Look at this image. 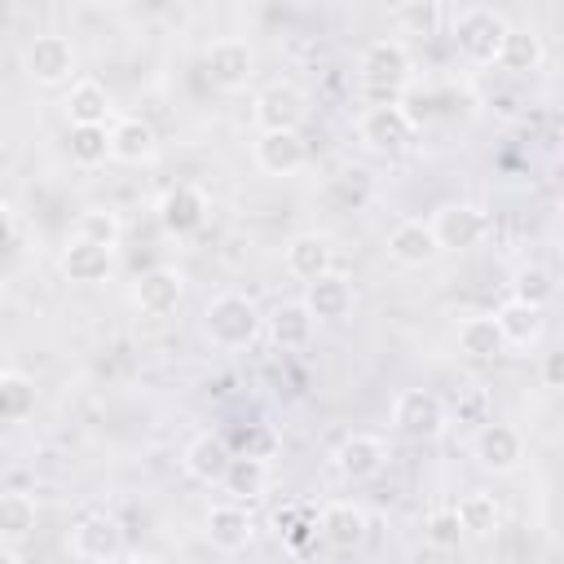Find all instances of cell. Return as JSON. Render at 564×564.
Returning <instances> with one entry per match:
<instances>
[{"label": "cell", "instance_id": "obj_1", "mask_svg": "<svg viewBox=\"0 0 564 564\" xmlns=\"http://www.w3.org/2000/svg\"><path fill=\"white\" fill-rule=\"evenodd\" d=\"M357 70H361V88L370 93V106H388V101H401V93L410 88L414 79V57L401 40L383 35V40H370L357 57Z\"/></svg>", "mask_w": 564, "mask_h": 564}, {"label": "cell", "instance_id": "obj_2", "mask_svg": "<svg viewBox=\"0 0 564 564\" xmlns=\"http://www.w3.org/2000/svg\"><path fill=\"white\" fill-rule=\"evenodd\" d=\"M507 35H511V22L489 4H467L454 18V44L471 66H498Z\"/></svg>", "mask_w": 564, "mask_h": 564}, {"label": "cell", "instance_id": "obj_3", "mask_svg": "<svg viewBox=\"0 0 564 564\" xmlns=\"http://www.w3.org/2000/svg\"><path fill=\"white\" fill-rule=\"evenodd\" d=\"M264 317L256 308V300H247L242 291H220L207 308H203V335L216 348H247L260 335Z\"/></svg>", "mask_w": 564, "mask_h": 564}, {"label": "cell", "instance_id": "obj_4", "mask_svg": "<svg viewBox=\"0 0 564 564\" xmlns=\"http://www.w3.org/2000/svg\"><path fill=\"white\" fill-rule=\"evenodd\" d=\"M414 132H419V123L410 119V110L401 106V101H388V106H370L361 119H357V137H361V145L366 150H375V154H405L410 145H414Z\"/></svg>", "mask_w": 564, "mask_h": 564}, {"label": "cell", "instance_id": "obj_5", "mask_svg": "<svg viewBox=\"0 0 564 564\" xmlns=\"http://www.w3.org/2000/svg\"><path fill=\"white\" fill-rule=\"evenodd\" d=\"M203 70H207V84L216 93H242L256 75V48L238 35H220L207 44L203 53Z\"/></svg>", "mask_w": 564, "mask_h": 564}, {"label": "cell", "instance_id": "obj_6", "mask_svg": "<svg viewBox=\"0 0 564 564\" xmlns=\"http://www.w3.org/2000/svg\"><path fill=\"white\" fill-rule=\"evenodd\" d=\"M308 115V97L304 88H295L291 79H278V84H264L256 97H251V123L260 132H300Z\"/></svg>", "mask_w": 564, "mask_h": 564}, {"label": "cell", "instance_id": "obj_7", "mask_svg": "<svg viewBox=\"0 0 564 564\" xmlns=\"http://www.w3.org/2000/svg\"><path fill=\"white\" fill-rule=\"evenodd\" d=\"M66 546H70V555L84 560V564H110L115 555H123V529H119V520L106 516V511H84V516L70 524Z\"/></svg>", "mask_w": 564, "mask_h": 564}, {"label": "cell", "instance_id": "obj_8", "mask_svg": "<svg viewBox=\"0 0 564 564\" xmlns=\"http://www.w3.org/2000/svg\"><path fill=\"white\" fill-rule=\"evenodd\" d=\"M445 423H449V414H445V401H441L436 392H423V388L397 392V401H392V427H397L401 436H410V441H432V436L445 432Z\"/></svg>", "mask_w": 564, "mask_h": 564}, {"label": "cell", "instance_id": "obj_9", "mask_svg": "<svg viewBox=\"0 0 564 564\" xmlns=\"http://www.w3.org/2000/svg\"><path fill=\"white\" fill-rule=\"evenodd\" d=\"M22 70L31 84L40 88H57V84H70L75 75V44L66 35H35L26 48H22Z\"/></svg>", "mask_w": 564, "mask_h": 564}, {"label": "cell", "instance_id": "obj_10", "mask_svg": "<svg viewBox=\"0 0 564 564\" xmlns=\"http://www.w3.org/2000/svg\"><path fill=\"white\" fill-rule=\"evenodd\" d=\"M427 225H432L441 251H467L489 234V216L476 203H445V207L432 212Z\"/></svg>", "mask_w": 564, "mask_h": 564}, {"label": "cell", "instance_id": "obj_11", "mask_svg": "<svg viewBox=\"0 0 564 564\" xmlns=\"http://www.w3.org/2000/svg\"><path fill=\"white\" fill-rule=\"evenodd\" d=\"M181 295H185V278H181V269H172V264H154V269H145V273L132 282V304H137L145 317H167V313H176Z\"/></svg>", "mask_w": 564, "mask_h": 564}, {"label": "cell", "instance_id": "obj_12", "mask_svg": "<svg viewBox=\"0 0 564 564\" xmlns=\"http://www.w3.org/2000/svg\"><path fill=\"white\" fill-rule=\"evenodd\" d=\"M471 454H476V463L485 471L507 476V471H516L524 463V441H520V432L511 423H485L476 432V441H471Z\"/></svg>", "mask_w": 564, "mask_h": 564}, {"label": "cell", "instance_id": "obj_13", "mask_svg": "<svg viewBox=\"0 0 564 564\" xmlns=\"http://www.w3.org/2000/svg\"><path fill=\"white\" fill-rule=\"evenodd\" d=\"M366 529H370V516L352 498H335V502H326L317 511V538L330 542V546H339V551L361 546L366 542Z\"/></svg>", "mask_w": 564, "mask_h": 564}, {"label": "cell", "instance_id": "obj_14", "mask_svg": "<svg viewBox=\"0 0 564 564\" xmlns=\"http://www.w3.org/2000/svg\"><path fill=\"white\" fill-rule=\"evenodd\" d=\"M251 159L264 176H295L308 163V141L300 132H260Z\"/></svg>", "mask_w": 564, "mask_h": 564}, {"label": "cell", "instance_id": "obj_15", "mask_svg": "<svg viewBox=\"0 0 564 564\" xmlns=\"http://www.w3.org/2000/svg\"><path fill=\"white\" fill-rule=\"evenodd\" d=\"M335 471L344 476V480H375L379 471H383V463H388V445H383V436H370V432H352V436H344L339 445H335Z\"/></svg>", "mask_w": 564, "mask_h": 564}, {"label": "cell", "instance_id": "obj_16", "mask_svg": "<svg viewBox=\"0 0 564 564\" xmlns=\"http://www.w3.org/2000/svg\"><path fill=\"white\" fill-rule=\"evenodd\" d=\"M383 247H388V256H392L401 269H427V264L441 256L432 225H427V220H414V216L401 220V225H392Z\"/></svg>", "mask_w": 564, "mask_h": 564}, {"label": "cell", "instance_id": "obj_17", "mask_svg": "<svg viewBox=\"0 0 564 564\" xmlns=\"http://www.w3.org/2000/svg\"><path fill=\"white\" fill-rule=\"evenodd\" d=\"M62 110H66V123L70 128H106V119H110L115 106H110V93H106L101 79L79 75V79H70V88L62 97Z\"/></svg>", "mask_w": 564, "mask_h": 564}, {"label": "cell", "instance_id": "obj_18", "mask_svg": "<svg viewBox=\"0 0 564 564\" xmlns=\"http://www.w3.org/2000/svg\"><path fill=\"white\" fill-rule=\"evenodd\" d=\"M207 194L198 189V185H189V181H181V185H172L163 198H159V225L167 229V234H194L203 220H207Z\"/></svg>", "mask_w": 564, "mask_h": 564}, {"label": "cell", "instance_id": "obj_19", "mask_svg": "<svg viewBox=\"0 0 564 564\" xmlns=\"http://www.w3.org/2000/svg\"><path fill=\"white\" fill-rule=\"evenodd\" d=\"M282 264H286V273H291V278L313 282V278H322V273H330V269H335V247H330V238H326V234L304 229V234H295V238L286 242Z\"/></svg>", "mask_w": 564, "mask_h": 564}, {"label": "cell", "instance_id": "obj_20", "mask_svg": "<svg viewBox=\"0 0 564 564\" xmlns=\"http://www.w3.org/2000/svg\"><path fill=\"white\" fill-rule=\"evenodd\" d=\"M300 304L308 308L313 322H344L352 313V282L330 269V273L304 282V300Z\"/></svg>", "mask_w": 564, "mask_h": 564}, {"label": "cell", "instance_id": "obj_21", "mask_svg": "<svg viewBox=\"0 0 564 564\" xmlns=\"http://www.w3.org/2000/svg\"><path fill=\"white\" fill-rule=\"evenodd\" d=\"M57 269L66 282H79V286H97L115 273V251L106 247H93V242H66L62 256H57Z\"/></svg>", "mask_w": 564, "mask_h": 564}, {"label": "cell", "instance_id": "obj_22", "mask_svg": "<svg viewBox=\"0 0 564 564\" xmlns=\"http://www.w3.org/2000/svg\"><path fill=\"white\" fill-rule=\"evenodd\" d=\"M203 524H207V542L216 551H225V555L242 551L256 538V524H251V516H247L242 502H216V507H207V520Z\"/></svg>", "mask_w": 564, "mask_h": 564}, {"label": "cell", "instance_id": "obj_23", "mask_svg": "<svg viewBox=\"0 0 564 564\" xmlns=\"http://www.w3.org/2000/svg\"><path fill=\"white\" fill-rule=\"evenodd\" d=\"M154 154H159V132H154L141 115L115 119V128H110V159L141 167V163H150Z\"/></svg>", "mask_w": 564, "mask_h": 564}, {"label": "cell", "instance_id": "obj_24", "mask_svg": "<svg viewBox=\"0 0 564 564\" xmlns=\"http://www.w3.org/2000/svg\"><path fill=\"white\" fill-rule=\"evenodd\" d=\"M229 458H234V449H229L225 436H216V432H198V436L185 445L181 467H185V476H194V480H203V485H220Z\"/></svg>", "mask_w": 564, "mask_h": 564}, {"label": "cell", "instance_id": "obj_25", "mask_svg": "<svg viewBox=\"0 0 564 564\" xmlns=\"http://www.w3.org/2000/svg\"><path fill=\"white\" fill-rule=\"evenodd\" d=\"M494 322H498V335H502L507 348H529L542 335V308H529L520 300H502Z\"/></svg>", "mask_w": 564, "mask_h": 564}, {"label": "cell", "instance_id": "obj_26", "mask_svg": "<svg viewBox=\"0 0 564 564\" xmlns=\"http://www.w3.org/2000/svg\"><path fill=\"white\" fill-rule=\"evenodd\" d=\"M454 511V520H458V529L467 533V538H489V533H498L502 529V502L494 498V494H463L458 498V507H449Z\"/></svg>", "mask_w": 564, "mask_h": 564}, {"label": "cell", "instance_id": "obj_27", "mask_svg": "<svg viewBox=\"0 0 564 564\" xmlns=\"http://www.w3.org/2000/svg\"><path fill=\"white\" fill-rule=\"evenodd\" d=\"M458 352H467L471 361H494V357L507 352L494 313H476V317H463L458 322Z\"/></svg>", "mask_w": 564, "mask_h": 564}, {"label": "cell", "instance_id": "obj_28", "mask_svg": "<svg viewBox=\"0 0 564 564\" xmlns=\"http://www.w3.org/2000/svg\"><path fill=\"white\" fill-rule=\"evenodd\" d=\"M220 485H225V494H229L234 502L260 498L264 485H269V463H264L260 454H234L229 467H225V476H220Z\"/></svg>", "mask_w": 564, "mask_h": 564}, {"label": "cell", "instance_id": "obj_29", "mask_svg": "<svg viewBox=\"0 0 564 564\" xmlns=\"http://www.w3.org/2000/svg\"><path fill=\"white\" fill-rule=\"evenodd\" d=\"M313 326H317V322L308 317V308H304L300 300H286V304H278V308L269 313V335H273L278 348H308Z\"/></svg>", "mask_w": 564, "mask_h": 564}, {"label": "cell", "instance_id": "obj_30", "mask_svg": "<svg viewBox=\"0 0 564 564\" xmlns=\"http://www.w3.org/2000/svg\"><path fill=\"white\" fill-rule=\"evenodd\" d=\"M35 379H26L22 370H0V423H22L35 410Z\"/></svg>", "mask_w": 564, "mask_h": 564}, {"label": "cell", "instance_id": "obj_31", "mask_svg": "<svg viewBox=\"0 0 564 564\" xmlns=\"http://www.w3.org/2000/svg\"><path fill=\"white\" fill-rule=\"evenodd\" d=\"M119 238H123V220L110 207H88L75 216V242H93V247L115 251Z\"/></svg>", "mask_w": 564, "mask_h": 564}, {"label": "cell", "instance_id": "obj_32", "mask_svg": "<svg viewBox=\"0 0 564 564\" xmlns=\"http://www.w3.org/2000/svg\"><path fill=\"white\" fill-rule=\"evenodd\" d=\"M511 300L529 304V308H546L555 300V278L546 264H520L511 278Z\"/></svg>", "mask_w": 564, "mask_h": 564}, {"label": "cell", "instance_id": "obj_33", "mask_svg": "<svg viewBox=\"0 0 564 564\" xmlns=\"http://www.w3.org/2000/svg\"><path fill=\"white\" fill-rule=\"evenodd\" d=\"M35 498L31 494H0V542H22L35 529Z\"/></svg>", "mask_w": 564, "mask_h": 564}, {"label": "cell", "instance_id": "obj_34", "mask_svg": "<svg viewBox=\"0 0 564 564\" xmlns=\"http://www.w3.org/2000/svg\"><path fill=\"white\" fill-rule=\"evenodd\" d=\"M66 150H70V159L79 167H97V163L110 159V132L106 128H70Z\"/></svg>", "mask_w": 564, "mask_h": 564}, {"label": "cell", "instance_id": "obj_35", "mask_svg": "<svg viewBox=\"0 0 564 564\" xmlns=\"http://www.w3.org/2000/svg\"><path fill=\"white\" fill-rule=\"evenodd\" d=\"M498 66H507V70H538V66H542V40H538L533 31H516V26H511Z\"/></svg>", "mask_w": 564, "mask_h": 564}, {"label": "cell", "instance_id": "obj_36", "mask_svg": "<svg viewBox=\"0 0 564 564\" xmlns=\"http://www.w3.org/2000/svg\"><path fill=\"white\" fill-rule=\"evenodd\" d=\"M392 18H397V26H401L405 35H436V26H441V4H436V0L397 4Z\"/></svg>", "mask_w": 564, "mask_h": 564}, {"label": "cell", "instance_id": "obj_37", "mask_svg": "<svg viewBox=\"0 0 564 564\" xmlns=\"http://www.w3.org/2000/svg\"><path fill=\"white\" fill-rule=\"evenodd\" d=\"M330 194L339 198L344 212H352V207H361V203L370 198V176H366V172H344V176L330 185Z\"/></svg>", "mask_w": 564, "mask_h": 564}, {"label": "cell", "instance_id": "obj_38", "mask_svg": "<svg viewBox=\"0 0 564 564\" xmlns=\"http://www.w3.org/2000/svg\"><path fill=\"white\" fill-rule=\"evenodd\" d=\"M458 538H463V529H458L454 511H436V516L427 520V542H432L436 551H449V546H458Z\"/></svg>", "mask_w": 564, "mask_h": 564}, {"label": "cell", "instance_id": "obj_39", "mask_svg": "<svg viewBox=\"0 0 564 564\" xmlns=\"http://www.w3.org/2000/svg\"><path fill=\"white\" fill-rule=\"evenodd\" d=\"M542 388H564V352H546L542 357Z\"/></svg>", "mask_w": 564, "mask_h": 564}, {"label": "cell", "instance_id": "obj_40", "mask_svg": "<svg viewBox=\"0 0 564 564\" xmlns=\"http://www.w3.org/2000/svg\"><path fill=\"white\" fill-rule=\"evenodd\" d=\"M13 242V216H9V207L0 203V247H9Z\"/></svg>", "mask_w": 564, "mask_h": 564}, {"label": "cell", "instance_id": "obj_41", "mask_svg": "<svg viewBox=\"0 0 564 564\" xmlns=\"http://www.w3.org/2000/svg\"><path fill=\"white\" fill-rule=\"evenodd\" d=\"M110 564H154L150 555H141V551H123V555H115Z\"/></svg>", "mask_w": 564, "mask_h": 564}, {"label": "cell", "instance_id": "obj_42", "mask_svg": "<svg viewBox=\"0 0 564 564\" xmlns=\"http://www.w3.org/2000/svg\"><path fill=\"white\" fill-rule=\"evenodd\" d=\"M4 176H9V159L0 154V189H4Z\"/></svg>", "mask_w": 564, "mask_h": 564}, {"label": "cell", "instance_id": "obj_43", "mask_svg": "<svg viewBox=\"0 0 564 564\" xmlns=\"http://www.w3.org/2000/svg\"><path fill=\"white\" fill-rule=\"evenodd\" d=\"M485 564H516V560H507V555H498V560H485Z\"/></svg>", "mask_w": 564, "mask_h": 564}]
</instances>
